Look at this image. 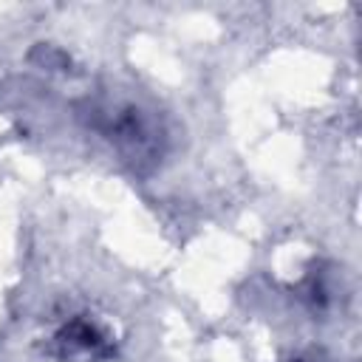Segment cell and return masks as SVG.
<instances>
[{"label": "cell", "instance_id": "obj_1", "mask_svg": "<svg viewBox=\"0 0 362 362\" xmlns=\"http://www.w3.org/2000/svg\"><path fill=\"white\" fill-rule=\"evenodd\" d=\"M88 122L136 170L153 167L164 153V127L153 110L133 99H102L90 105Z\"/></svg>", "mask_w": 362, "mask_h": 362}, {"label": "cell", "instance_id": "obj_2", "mask_svg": "<svg viewBox=\"0 0 362 362\" xmlns=\"http://www.w3.org/2000/svg\"><path fill=\"white\" fill-rule=\"evenodd\" d=\"M51 354L65 362H96V359L113 356V345L93 320L74 317L54 334Z\"/></svg>", "mask_w": 362, "mask_h": 362}]
</instances>
